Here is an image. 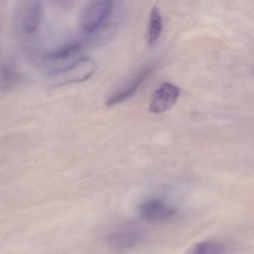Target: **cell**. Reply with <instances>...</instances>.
<instances>
[{"label": "cell", "instance_id": "1", "mask_svg": "<svg viewBox=\"0 0 254 254\" xmlns=\"http://www.w3.org/2000/svg\"><path fill=\"white\" fill-rule=\"evenodd\" d=\"M96 67L94 61L89 58H83L55 71L50 74V78L53 86L82 82L93 75Z\"/></svg>", "mask_w": 254, "mask_h": 254}, {"label": "cell", "instance_id": "2", "mask_svg": "<svg viewBox=\"0 0 254 254\" xmlns=\"http://www.w3.org/2000/svg\"><path fill=\"white\" fill-rule=\"evenodd\" d=\"M114 5V2L109 0L89 2L81 15V31L86 35H91L100 29L112 14Z\"/></svg>", "mask_w": 254, "mask_h": 254}, {"label": "cell", "instance_id": "3", "mask_svg": "<svg viewBox=\"0 0 254 254\" xmlns=\"http://www.w3.org/2000/svg\"><path fill=\"white\" fill-rule=\"evenodd\" d=\"M143 239V232L133 225L117 227L105 236L108 246L118 253L127 252L134 249L142 243Z\"/></svg>", "mask_w": 254, "mask_h": 254}, {"label": "cell", "instance_id": "4", "mask_svg": "<svg viewBox=\"0 0 254 254\" xmlns=\"http://www.w3.org/2000/svg\"><path fill=\"white\" fill-rule=\"evenodd\" d=\"M138 214L142 220L150 223H163L173 218L176 209L167 200L151 197L139 203Z\"/></svg>", "mask_w": 254, "mask_h": 254}, {"label": "cell", "instance_id": "5", "mask_svg": "<svg viewBox=\"0 0 254 254\" xmlns=\"http://www.w3.org/2000/svg\"><path fill=\"white\" fill-rule=\"evenodd\" d=\"M152 70L153 68L148 66L135 72L129 79L120 86V88L116 90L115 92L108 97L105 102L106 106H116L126 102L132 96H134L148 76L151 75Z\"/></svg>", "mask_w": 254, "mask_h": 254}, {"label": "cell", "instance_id": "6", "mask_svg": "<svg viewBox=\"0 0 254 254\" xmlns=\"http://www.w3.org/2000/svg\"><path fill=\"white\" fill-rule=\"evenodd\" d=\"M43 7L40 1L23 2L18 15V27L26 37H33L39 30Z\"/></svg>", "mask_w": 254, "mask_h": 254}, {"label": "cell", "instance_id": "7", "mask_svg": "<svg viewBox=\"0 0 254 254\" xmlns=\"http://www.w3.org/2000/svg\"><path fill=\"white\" fill-rule=\"evenodd\" d=\"M181 90L174 84L163 83L153 93L150 104V111L160 114L170 109L178 100Z\"/></svg>", "mask_w": 254, "mask_h": 254}, {"label": "cell", "instance_id": "8", "mask_svg": "<svg viewBox=\"0 0 254 254\" xmlns=\"http://www.w3.org/2000/svg\"><path fill=\"white\" fill-rule=\"evenodd\" d=\"M163 30V18L160 10L157 6H154L150 13L148 22V32H147V43L151 47L158 41Z\"/></svg>", "mask_w": 254, "mask_h": 254}, {"label": "cell", "instance_id": "9", "mask_svg": "<svg viewBox=\"0 0 254 254\" xmlns=\"http://www.w3.org/2000/svg\"><path fill=\"white\" fill-rule=\"evenodd\" d=\"M82 50V45L79 42H71L62 46L60 48L49 53L46 59L50 62H62L69 60L78 56Z\"/></svg>", "mask_w": 254, "mask_h": 254}, {"label": "cell", "instance_id": "10", "mask_svg": "<svg viewBox=\"0 0 254 254\" xmlns=\"http://www.w3.org/2000/svg\"><path fill=\"white\" fill-rule=\"evenodd\" d=\"M227 248L218 241H204L198 242L187 250L184 254H225Z\"/></svg>", "mask_w": 254, "mask_h": 254}, {"label": "cell", "instance_id": "11", "mask_svg": "<svg viewBox=\"0 0 254 254\" xmlns=\"http://www.w3.org/2000/svg\"><path fill=\"white\" fill-rule=\"evenodd\" d=\"M16 72L17 71L14 65L11 64L6 63L5 65H2L1 73V88L2 91L10 90L15 85L18 80V76Z\"/></svg>", "mask_w": 254, "mask_h": 254}]
</instances>
